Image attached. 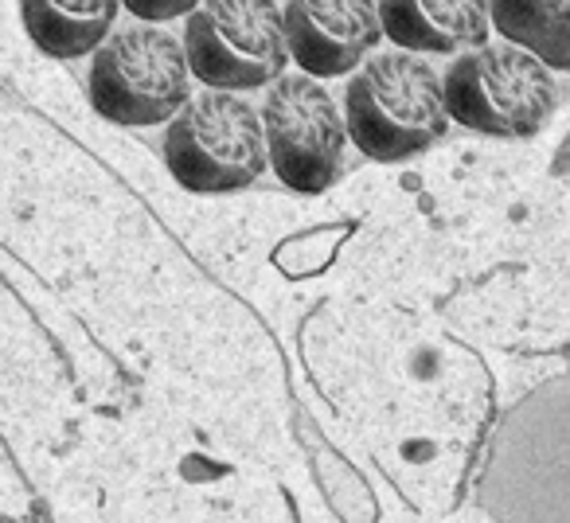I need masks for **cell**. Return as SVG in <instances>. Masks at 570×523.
Segmentation results:
<instances>
[{
	"label": "cell",
	"instance_id": "6da1fadb",
	"mask_svg": "<svg viewBox=\"0 0 570 523\" xmlns=\"http://www.w3.org/2000/svg\"><path fill=\"white\" fill-rule=\"evenodd\" d=\"M442 75L411 51L367 59L344 95V129L364 157L399 165L426 152L445 134Z\"/></svg>",
	"mask_w": 570,
	"mask_h": 523
},
{
	"label": "cell",
	"instance_id": "7a4b0ae2",
	"mask_svg": "<svg viewBox=\"0 0 570 523\" xmlns=\"http://www.w3.org/2000/svg\"><path fill=\"white\" fill-rule=\"evenodd\" d=\"M165 165L180 188L199 196L246 188L269 165L262 118L230 90L188 98L168 121Z\"/></svg>",
	"mask_w": 570,
	"mask_h": 523
},
{
	"label": "cell",
	"instance_id": "3957f363",
	"mask_svg": "<svg viewBox=\"0 0 570 523\" xmlns=\"http://www.w3.org/2000/svg\"><path fill=\"white\" fill-rule=\"evenodd\" d=\"M90 106L114 126H160L176 118L191 95L184 43L149 24L121 28L95 51L87 79Z\"/></svg>",
	"mask_w": 570,
	"mask_h": 523
},
{
	"label": "cell",
	"instance_id": "277c9868",
	"mask_svg": "<svg viewBox=\"0 0 570 523\" xmlns=\"http://www.w3.org/2000/svg\"><path fill=\"white\" fill-rule=\"evenodd\" d=\"M445 114L484 137H531L554 110V79L515 43H481L442 79Z\"/></svg>",
	"mask_w": 570,
	"mask_h": 523
},
{
	"label": "cell",
	"instance_id": "5b68a950",
	"mask_svg": "<svg viewBox=\"0 0 570 523\" xmlns=\"http://www.w3.org/2000/svg\"><path fill=\"white\" fill-rule=\"evenodd\" d=\"M184 56L204 87L258 90L277 82L289 59L277 0H204L184 28Z\"/></svg>",
	"mask_w": 570,
	"mask_h": 523
},
{
	"label": "cell",
	"instance_id": "8992f818",
	"mask_svg": "<svg viewBox=\"0 0 570 523\" xmlns=\"http://www.w3.org/2000/svg\"><path fill=\"white\" fill-rule=\"evenodd\" d=\"M262 137L269 168L282 176L285 188L317 196L341 176L348 129L313 75H282L269 87L262 106Z\"/></svg>",
	"mask_w": 570,
	"mask_h": 523
},
{
	"label": "cell",
	"instance_id": "52a82bcc",
	"mask_svg": "<svg viewBox=\"0 0 570 523\" xmlns=\"http://www.w3.org/2000/svg\"><path fill=\"white\" fill-rule=\"evenodd\" d=\"M383 24L375 0H289L285 40L305 75H348L380 43Z\"/></svg>",
	"mask_w": 570,
	"mask_h": 523
},
{
	"label": "cell",
	"instance_id": "ba28073f",
	"mask_svg": "<svg viewBox=\"0 0 570 523\" xmlns=\"http://www.w3.org/2000/svg\"><path fill=\"white\" fill-rule=\"evenodd\" d=\"M380 24L399 48L450 56L489 40V0H380Z\"/></svg>",
	"mask_w": 570,
	"mask_h": 523
},
{
	"label": "cell",
	"instance_id": "9c48e42d",
	"mask_svg": "<svg viewBox=\"0 0 570 523\" xmlns=\"http://www.w3.org/2000/svg\"><path fill=\"white\" fill-rule=\"evenodd\" d=\"M118 4L121 0H20V20L43 56L79 59L110 36Z\"/></svg>",
	"mask_w": 570,
	"mask_h": 523
},
{
	"label": "cell",
	"instance_id": "30bf717a",
	"mask_svg": "<svg viewBox=\"0 0 570 523\" xmlns=\"http://www.w3.org/2000/svg\"><path fill=\"white\" fill-rule=\"evenodd\" d=\"M489 17L508 43L570 71V0H489Z\"/></svg>",
	"mask_w": 570,
	"mask_h": 523
},
{
	"label": "cell",
	"instance_id": "8fae6325",
	"mask_svg": "<svg viewBox=\"0 0 570 523\" xmlns=\"http://www.w3.org/2000/svg\"><path fill=\"white\" fill-rule=\"evenodd\" d=\"M137 20H149V24H160V20H176L184 12H196L199 0H121Z\"/></svg>",
	"mask_w": 570,
	"mask_h": 523
}]
</instances>
